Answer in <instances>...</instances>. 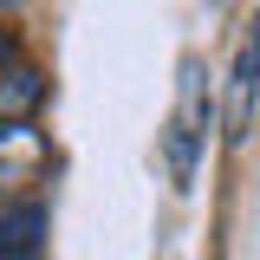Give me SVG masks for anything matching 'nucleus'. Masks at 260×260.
<instances>
[{"instance_id": "obj_4", "label": "nucleus", "mask_w": 260, "mask_h": 260, "mask_svg": "<svg viewBox=\"0 0 260 260\" xmlns=\"http://www.w3.org/2000/svg\"><path fill=\"white\" fill-rule=\"evenodd\" d=\"M13 59H20V46H13V39L0 32V65H13Z\"/></svg>"}, {"instance_id": "obj_3", "label": "nucleus", "mask_w": 260, "mask_h": 260, "mask_svg": "<svg viewBox=\"0 0 260 260\" xmlns=\"http://www.w3.org/2000/svg\"><path fill=\"white\" fill-rule=\"evenodd\" d=\"M39 247H46V208L39 202L0 208V260H39Z\"/></svg>"}, {"instance_id": "obj_1", "label": "nucleus", "mask_w": 260, "mask_h": 260, "mask_svg": "<svg viewBox=\"0 0 260 260\" xmlns=\"http://www.w3.org/2000/svg\"><path fill=\"white\" fill-rule=\"evenodd\" d=\"M208 117H215V91H208V65L182 59V78H176V111H169V130H162V156H169V182L189 189L195 169H202V150H208Z\"/></svg>"}, {"instance_id": "obj_2", "label": "nucleus", "mask_w": 260, "mask_h": 260, "mask_svg": "<svg viewBox=\"0 0 260 260\" xmlns=\"http://www.w3.org/2000/svg\"><path fill=\"white\" fill-rule=\"evenodd\" d=\"M254 117H260V13L241 26L234 39V59H228V143H247L254 137Z\"/></svg>"}]
</instances>
